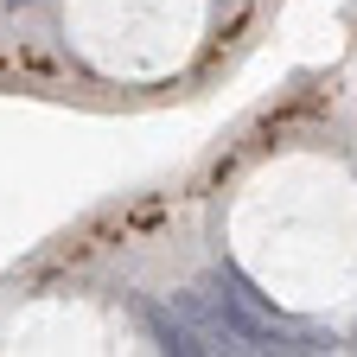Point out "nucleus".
<instances>
[{"instance_id": "f257e3e1", "label": "nucleus", "mask_w": 357, "mask_h": 357, "mask_svg": "<svg viewBox=\"0 0 357 357\" xmlns=\"http://www.w3.org/2000/svg\"><path fill=\"white\" fill-rule=\"evenodd\" d=\"M223 249L236 275L300 319L357 306V166L332 147H275L223 198Z\"/></svg>"}, {"instance_id": "f03ea898", "label": "nucleus", "mask_w": 357, "mask_h": 357, "mask_svg": "<svg viewBox=\"0 0 357 357\" xmlns=\"http://www.w3.org/2000/svg\"><path fill=\"white\" fill-rule=\"evenodd\" d=\"M223 32V0H58L64 58L109 89L185 83Z\"/></svg>"}, {"instance_id": "7ed1b4c3", "label": "nucleus", "mask_w": 357, "mask_h": 357, "mask_svg": "<svg viewBox=\"0 0 357 357\" xmlns=\"http://www.w3.org/2000/svg\"><path fill=\"white\" fill-rule=\"evenodd\" d=\"M338 128H344V141H351V153H357V89L338 102Z\"/></svg>"}]
</instances>
